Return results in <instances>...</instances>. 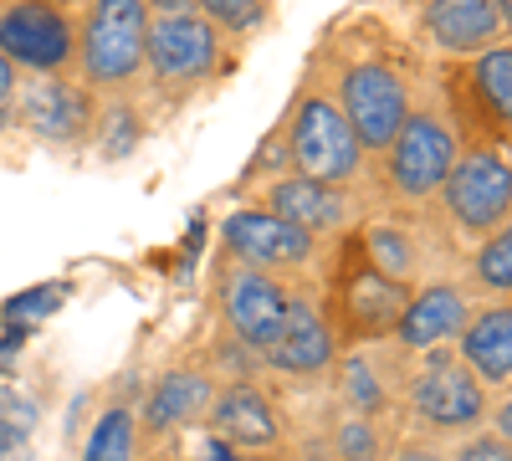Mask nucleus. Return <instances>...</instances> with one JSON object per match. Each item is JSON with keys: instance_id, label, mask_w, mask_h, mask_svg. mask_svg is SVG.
Here are the masks:
<instances>
[{"instance_id": "ddd939ff", "label": "nucleus", "mask_w": 512, "mask_h": 461, "mask_svg": "<svg viewBox=\"0 0 512 461\" xmlns=\"http://www.w3.org/2000/svg\"><path fill=\"white\" fill-rule=\"evenodd\" d=\"M287 303H292V287L272 272H256V267H226L221 272V308H226V328L231 339L246 344L251 354H267L277 344V333L287 323Z\"/></svg>"}, {"instance_id": "2f4dec72", "label": "nucleus", "mask_w": 512, "mask_h": 461, "mask_svg": "<svg viewBox=\"0 0 512 461\" xmlns=\"http://www.w3.org/2000/svg\"><path fill=\"white\" fill-rule=\"evenodd\" d=\"M195 0H149V16H190Z\"/></svg>"}, {"instance_id": "4468645a", "label": "nucleus", "mask_w": 512, "mask_h": 461, "mask_svg": "<svg viewBox=\"0 0 512 461\" xmlns=\"http://www.w3.org/2000/svg\"><path fill=\"white\" fill-rule=\"evenodd\" d=\"M205 426L216 436V446H226L236 456H272L282 446V410L256 380L221 385L216 400H210Z\"/></svg>"}, {"instance_id": "6e6552de", "label": "nucleus", "mask_w": 512, "mask_h": 461, "mask_svg": "<svg viewBox=\"0 0 512 461\" xmlns=\"http://www.w3.org/2000/svg\"><path fill=\"white\" fill-rule=\"evenodd\" d=\"M441 205L456 231L492 236L512 221V144H477L461 149L441 185Z\"/></svg>"}, {"instance_id": "6ab92c4d", "label": "nucleus", "mask_w": 512, "mask_h": 461, "mask_svg": "<svg viewBox=\"0 0 512 461\" xmlns=\"http://www.w3.org/2000/svg\"><path fill=\"white\" fill-rule=\"evenodd\" d=\"M502 11L497 0H425V36L446 57H477L502 41Z\"/></svg>"}, {"instance_id": "20e7f679", "label": "nucleus", "mask_w": 512, "mask_h": 461, "mask_svg": "<svg viewBox=\"0 0 512 461\" xmlns=\"http://www.w3.org/2000/svg\"><path fill=\"white\" fill-rule=\"evenodd\" d=\"M333 103H338V113L349 118V129H354L364 154H384V149H390L395 134L405 129L410 108H415L405 72L395 62H384V57H354V62L338 67Z\"/></svg>"}, {"instance_id": "f3484780", "label": "nucleus", "mask_w": 512, "mask_h": 461, "mask_svg": "<svg viewBox=\"0 0 512 461\" xmlns=\"http://www.w3.org/2000/svg\"><path fill=\"white\" fill-rule=\"evenodd\" d=\"M216 380H210V369L200 364H175V369H164L159 380L149 385L144 395V415H139V426L149 436H169V431H185V426H200L205 415H210V400H216Z\"/></svg>"}, {"instance_id": "7c9ffc66", "label": "nucleus", "mask_w": 512, "mask_h": 461, "mask_svg": "<svg viewBox=\"0 0 512 461\" xmlns=\"http://www.w3.org/2000/svg\"><path fill=\"white\" fill-rule=\"evenodd\" d=\"M16 88H21V72H16L6 57H0V103H11V98H16Z\"/></svg>"}, {"instance_id": "4be33fe9", "label": "nucleus", "mask_w": 512, "mask_h": 461, "mask_svg": "<svg viewBox=\"0 0 512 461\" xmlns=\"http://www.w3.org/2000/svg\"><path fill=\"white\" fill-rule=\"evenodd\" d=\"M472 292L497 303H512V221L482 236L477 257H472Z\"/></svg>"}, {"instance_id": "9b49d317", "label": "nucleus", "mask_w": 512, "mask_h": 461, "mask_svg": "<svg viewBox=\"0 0 512 461\" xmlns=\"http://www.w3.org/2000/svg\"><path fill=\"white\" fill-rule=\"evenodd\" d=\"M11 103L21 129L47 144L77 149L98 134V93H88L77 77H26Z\"/></svg>"}, {"instance_id": "412c9836", "label": "nucleus", "mask_w": 512, "mask_h": 461, "mask_svg": "<svg viewBox=\"0 0 512 461\" xmlns=\"http://www.w3.org/2000/svg\"><path fill=\"white\" fill-rule=\"evenodd\" d=\"M338 405L344 415H364V421H384V410H390V380L354 349L338 364Z\"/></svg>"}, {"instance_id": "0eeeda50", "label": "nucleus", "mask_w": 512, "mask_h": 461, "mask_svg": "<svg viewBox=\"0 0 512 461\" xmlns=\"http://www.w3.org/2000/svg\"><path fill=\"white\" fill-rule=\"evenodd\" d=\"M0 57L16 72L72 77L77 16L67 11V0H0Z\"/></svg>"}, {"instance_id": "39448f33", "label": "nucleus", "mask_w": 512, "mask_h": 461, "mask_svg": "<svg viewBox=\"0 0 512 461\" xmlns=\"http://www.w3.org/2000/svg\"><path fill=\"white\" fill-rule=\"evenodd\" d=\"M405 405L436 436H472L487 421V390L477 385V374L461 364L451 344L420 354V364L405 380Z\"/></svg>"}, {"instance_id": "c756f323", "label": "nucleus", "mask_w": 512, "mask_h": 461, "mask_svg": "<svg viewBox=\"0 0 512 461\" xmlns=\"http://www.w3.org/2000/svg\"><path fill=\"white\" fill-rule=\"evenodd\" d=\"M492 436L512 446V390H507V395L492 405Z\"/></svg>"}, {"instance_id": "a878e982", "label": "nucleus", "mask_w": 512, "mask_h": 461, "mask_svg": "<svg viewBox=\"0 0 512 461\" xmlns=\"http://www.w3.org/2000/svg\"><path fill=\"white\" fill-rule=\"evenodd\" d=\"M195 11L221 36H246L267 21V0H195Z\"/></svg>"}, {"instance_id": "a211bd4d", "label": "nucleus", "mask_w": 512, "mask_h": 461, "mask_svg": "<svg viewBox=\"0 0 512 461\" xmlns=\"http://www.w3.org/2000/svg\"><path fill=\"white\" fill-rule=\"evenodd\" d=\"M262 200H267V211H272V216L292 221L297 231H308L313 241H318V236H333V231H344L349 216H354L349 190H333V185L303 180V175H292V170L277 175V180H267Z\"/></svg>"}, {"instance_id": "2eb2a0df", "label": "nucleus", "mask_w": 512, "mask_h": 461, "mask_svg": "<svg viewBox=\"0 0 512 461\" xmlns=\"http://www.w3.org/2000/svg\"><path fill=\"white\" fill-rule=\"evenodd\" d=\"M466 323H472V292L461 282H425L410 292L390 339L410 354H425V349H446L451 339H461Z\"/></svg>"}, {"instance_id": "cd10ccee", "label": "nucleus", "mask_w": 512, "mask_h": 461, "mask_svg": "<svg viewBox=\"0 0 512 461\" xmlns=\"http://www.w3.org/2000/svg\"><path fill=\"white\" fill-rule=\"evenodd\" d=\"M446 461H512V446H507V441H497L492 431H472V436H466Z\"/></svg>"}, {"instance_id": "1a4fd4ad", "label": "nucleus", "mask_w": 512, "mask_h": 461, "mask_svg": "<svg viewBox=\"0 0 512 461\" xmlns=\"http://www.w3.org/2000/svg\"><path fill=\"white\" fill-rule=\"evenodd\" d=\"M461 154V139L441 108H410L405 129L384 149V180L400 200H431L441 195L451 164Z\"/></svg>"}, {"instance_id": "bb28decb", "label": "nucleus", "mask_w": 512, "mask_h": 461, "mask_svg": "<svg viewBox=\"0 0 512 461\" xmlns=\"http://www.w3.org/2000/svg\"><path fill=\"white\" fill-rule=\"evenodd\" d=\"M134 139H139V123H134V113L128 108H98V149L108 154V159H123L128 149H134Z\"/></svg>"}, {"instance_id": "473e14b6", "label": "nucleus", "mask_w": 512, "mask_h": 461, "mask_svg": "<svg viewBox=\"0 0 512 461\" xmlns=\"http://www.w3.org/2000/svg\"><path fill=\"white\" fill-rule=\"evenodd\" d=\"M497 11H502V26L512 31V0H497Z\"/></svg>"}, {"instance_id": "dca6fc26", "label": "nucleus", "mask_w": 512, "mask_h": 461, "mask_svg": "<svg viewBox=\"0 0 512 461\" xmlns=\"http://www.w3.org/2000/svg\"><path fill=\"white\" fill-rule=\"evenodd\" d=\"M262 359H267V369L292 374V380H313V374L333 369L338 344H333V328H328L323 308H318L313 298H303V292H292V303H287V323H282L277 344H272Z\"/></svg>"}, {"instance_id": "aec40b11", "label": "nucleus", "mask_w": 512, "mask_h": 461, "mask_svg": "<svg viewBox=\"0 0 512 461\" xmlns=\"http://www.w3.org/2000/svg\"><path fill=\"white\" fill-rule=\"evenodd\" d=\"M461 364L477 374L482 390H512V303H492L472 313L456 339Z\"/></svg>"}, {"instance_id": "c85d7f7f", "label": "nucleus", "mask_w": 512, "mask_h": 461, "mask_svg": "<svg viewBox=\"0 0 512 461\" xmlns=\"http://www.w3.org/2000/svg\"><path fill=\"white\" fill-rule=\"evenodd\" d=\"M390 461H446V456H441V446H436V441L410 436V441H395V446H390Z\"/></svg>"}, {"instance_id": "b1692460", "label": "nucleus", "mask_w": 512, "mask_h": 461, "mask_svg": "<svg viewBox=\"0 0 512 461\" xmlns=\"http://www.w3.org/2000/svg\"><path fill=\"white\" fill-rule=\"evenodd\" d=\"M359 246H364V257L384 272V277H395V282H415V241L400 231V226H364L359 231Z\"/></svg>"}, {"instance_id": "f257e3e1", "label": "nucleus", "mask_w": 512, "mask_h": 461, "mask_svg": "<svg viewBox=\"0 0 512 461\" xmlns=\"http://www.w3.org/2000/svg\"><path fill=\"white\" fill-rule=\"evenodd\" d=\"M149 0H88L77 16V67L72 77L88 93L123 98L144 77L149 57Z\"/></svg>"}, {"instance_id": "393cba45", "label": "nucleus", "mask_w": 512, "mask_h": 461, "mask_svg": "<svg viewBox=\"0 0 512 461\" xmlns=\"http://www.w3.org/2000/svg\"><path fill=\"white\" fill-rule=\"evenodd\" d=\"M328 446L333 461H390V436H384L379 421H364V415H338Z\"/></svg>"}, {"instance_id": "f8f14e48", "label": "nucleus", "mask_w": 512, "mask_h": 461, "mask_svg": "<svg viewBox=\"0 0 512 461\" xmlns=\"http://www.w3.org/2000/svg\"><path fill=\"white\" fill-rule=\"evenodd\" d=\"M221 246L236 267H256V272H297L313 262L318 241L308 231H297L292 221L272 216L267 205H241L221 221Z\"/></svg>"}, {"instance_id": "7ed1b4c3", "label": "nucleus", "mask_w": 512, "mask_h": 461, "mask_svg": "<svg viewBox=\"0 0 512 461\" xmlns=\"http://www.w3.org/2000/svg\"><path fill=\"white\" fill-rule=\"evenodd\" d=\"M282 149H287L292 175L333 185V190L359 185L364 164H369V154L359 149V139L349 129V118L338 113L333 93H323V88H308L292 103V113L282 123Z\"/></svg>"}, {"instance_id": "423d86ee", "label": "nucleus", "mask_w": 512, "mask_h": 461, "mask_svg": "<svg viewBox=\"0 0 512 461\" xmlns=\"http://www.w3.org/2000/svg\"><path fill=\"white\" fill-rule=\"evenodd\" d=\"M446 108L461 118V149L512 144V47H487L466 57V67L446 72Z\"/></svg>"}, {"instance_id": "5701e85b", "label": "nucleus", "mask_w": 512, "mask_h": 461, "mask_svg": "<svg viewBox=\"0 0 512 461\" xmlns=\"http://www.w3.org/2000/svg\"><path fill=\"white\" fill-rule=\"evenodd\" d=\"M82 461H139V415L128 405H108L93 421Z\"/></svg>"}, {"instance_id": "f03ea898", "label": "nucleus", "mask_w": 512, "mask_h": 461, "mask_svg": "<svg viewBox=\"0 0 512 461\" xmlns=\"http://www.w3.org/2000/svg\"><path fill=\"white\" fill-rule=\"evenodd\" d=\"M410 292H415V282L384 277L364 257L359 236H349L344 246H338V267H333V282H328V298L318 308L333 328V344L359 349V344H374V339H390L405 303H410Z\"/></svg>"}, {"instance_id": "9d476101", "label": "nucleus", "mask_w": 512, "mask_h": 461, "mask_svg": "<svg viewBox=\"0 0 512 461\" xmlns=\"http://www.w3.org/2000/svg\"><path fill=\"white\" fill-rule=\"evenodd\" d=\"M154 88L180 98L221 67V31L210 26L200 11L190 16H154L149 26V57H144Z\"/></svg>"}, {"instance_id": "72a5a7b5", "label": "nucleus", "mask_w": 512, "mask_h": 461, "mask_svg": "<svg viewBox=\"0 0 512 461\" xmlns=\"http://www.w3.org/2000/svg\"><path fill=\"white\" fill-rule=\"evenodd\" d=\"M144 461H175V456H144Z\"/></svg>"}]
</instances>
